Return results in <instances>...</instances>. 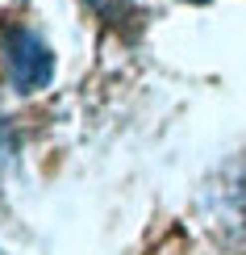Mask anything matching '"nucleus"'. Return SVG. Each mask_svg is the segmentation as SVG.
Wrapping results in <instances>:
<instances>
[{
	"label": "nucleus",
	"instance_id": "f257e3e1",
	"mask_svg": "<svg viewBox=\"0 0 246 255\" xmlns=\"http://www.w3.org/2000/svg\"><path fill=\"white\" fill-rule=\"evenodd\" d=\"M50 76H55V55H50V46L38 34H29V29H17V34L8 38V80H13L21 92H38V88L50 84Z\"/></svg>",
	"mask_w": 246,
	"mask_h": 255
},
{
	"label": "nucleus",
	"instance_id": "f03ea898",
	"mask_svg": "<svg viewBox=\"0 0 246 255\" xmlns=\"http://www.w3.org/2000/svg\"><path fill=\"white\" fill-rule=\"evenodd\" d=\"M196 4H200V0H196Z\"/></svg>",
	"mask_w": 246,
	"mask_h": 255
}]
</instances>
